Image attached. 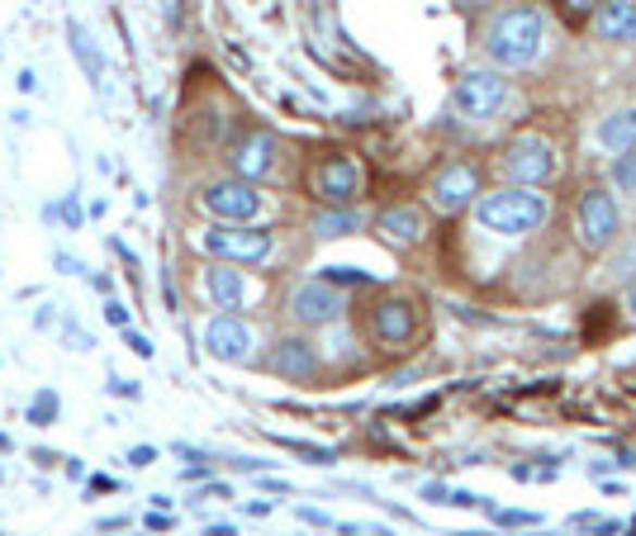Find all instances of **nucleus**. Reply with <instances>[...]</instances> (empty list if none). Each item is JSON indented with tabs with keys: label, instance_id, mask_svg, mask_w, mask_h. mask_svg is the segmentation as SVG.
<instances>
[{
	"label": "nucleus",
	"instance_id": "obj_1",
	"mask_svg": "<svg viewBox=\"0 0 636 536\" xmlns=\"http://www.w3.org/2000/svg\"><path fill=\"white\" fill-rule=\"evenodd\" d=\"M541 34H547V20H541L537 5H509L489 20L485 52H489V62H499V67H509V72L527 67L541 48Z\"/></svg>",
	"mask_w": 636,
	"mask_h": 536
},
{
	"label": "nucleus",
	"instance_id": "obj_2",
	"mask_svg": "<svg viewBox=\"0 0 636 536\" xmlns=\"http://www.w3.org/2000/svg\"><path fill=\"white\" fill-rule=\"evenodd\" d=\"M475 214L485 228L503 233V238H517V233H537L547 224L551 204H547V195H537L532 186H503L495 195H485Z\"/></svg>",
	"mask_w": 636,
	"mask_h": 536
},
{
	"label": "nucleus",
	"instance_id": "obj_3",
	"mask_svg": "<svg viewBox=\"0 0 636 536\" xmlns=\"http://www.w3.org/2000/svg\"><path fill=\"white\" fill-rule=\"evenodd\" d=\"M618 228H622V219H618L613 195L599 190V186H589V190L579 195V204H575V233H579V242L589 247V252H608V247L618 242Z\"/></svg>",
	"mask_w": 636,
	"mask_h": 536
},
{
	"label": "nucleus",
	"instance_id": "obj_4",
	"mask_svg": "<svg viewBox=\"0 0 636 536\" xmlns=\"http://www.w3.org/2000/svg\"><path fill=\"white\" fill-rule=\"evenodd\" d=\"M361 180H366V172H361L357 157L337 152V157H328V162H319L314 172H309V190H314L328 209H347L361 195Z\"/></svg>",
	"mask_w": 636,
	"mask_h": 536
},
{
	"label": "nucleus",
	"instance_id": "obj_5",
	"mask_svg": "<svg viewBox=\"0 0 636 536\" xmlns=\"http://www.w3.org/2000/svg\"><path fill=\"white\" fill-rule=\"evenodd\" d=\"M499 166L517 180V186H541V180L556 176V148L547 138H537V134H523V138H513L509 148H503Z\"/></svg>",
	"mask_w": 636,
	"mask_h": 536
},
{
	"label": "nucleus",
	"instance_id": "obj_6",
	"mask_svg": "<svg viewBox=\"0 0 636 536\" xmlns=\"http://www.w3.org/2000/svg\"><path fill=\"white\" fill-rule=\"evenodd\" d=\"M503 100H509V82H503L499 72H479L471 67L451 90V104L465 114V120H489V114L503 110Z\"/></svg>",
	"mask_w": 636,
	"mask_h": 536
},
{
	"label": "nucleus",
	"instance_id": "obj_7",
	"mask_svg": "<svg viewBox=\"0 0 636 536\" xmlns=\"http://www.w3.org/2000/svg\"><path fill=\"white\" fill-rule=\"evenodd\" d=\"M204 252L219 257V261H262L271 257V228H233V224H214L204 228Z\"/></svg>",
	"mask_w": 636,
	"mask_h": 536
},
{
	"label": "nucleus",
	"instance_id": "obj_8",
	"mask_svg": "<svg viewBox=\"0 0 636 536\" xmlns=\"http://www.w3.org/2000/svg\"><path fill=\"white\" fill-rule=\"evenodd\" d=\"M200 204L210 209L219 224H248L257 219V209H262V195H257L248 180H210V186H200Z\"/></svg>",
	"mask_w": 636,
	"mask_h": 536
},
{
	"label": "nucleus",
	"instance_id": "obj_9",
	"mask_svg": "<svg viewBox=\"0 0 636 536\" xmlns=\"http://www.w3.org/2000/svg\"><path fill=\"white\" fill-rule=\"evenodd\" d=\"M371 337L381 347H404L413 333H419V309H413V299H404V295H381L371 304Z\"/></svg>",
	"mask_w": 636,
	"mask_h": 536
},
{
	"label": "nucleus",
	"instance_id": "obj_10",
	"mask_svg": "<svg viewBox=\"0 0 636 536\" xmlns=\"http://www.w3.org/2000/svg\"><path fill=\"white\" fill-rule=\"evenodd\" d=\"M276 134L271 128H242L238 138H233V148H228V166H233V176L238 180H262L271 166H276Z\"/></svg>",
	"mask_w": 636,
	"mask_h": 536
},
{
	"label": "nucleus",
	"instance_id": "obj_11",
	"mask_svg": "<svg viewBox=\"0 0 636 536\" xmlns=\"http://www.w3.org/2000/svg\"><path fill=\"white\" fill-rule=\"evenodd\" d=\"M475 195H479V172L471 162H447L442 172L427 180V200L442 209V214H461Z\"/></svg>",
	"mask_w": 636,
	"mask_h": 536
},
{
	"label": "nucleus",
	"instance_id": "obj_12",
	"mask_svg": "<svg viewBox=\"0 0 636 536\" xmlns=\"http://www.w3.org/2000/svg\"><path fill=\"white\" fill-rule=\"evenodd\" d=\"M290 313L304 328H328V323L342 319V295H337V285H328V281H304L300 290L290 295Z\"/></svg>",
	"mask_w": 636,
	"mask_h": 536
},
{
	"label": "nucleus",
	"instance_id": "obj_13",
	"mask_svg": "<svg viewBox=\"0 0 636 536\" xmlns=\"http://www.w3.org/2000/svg\"><path fill=\"white\" fill-rule=\"evenodd\" d=\"M204 351L214 361H248L252 357V328L238 319V313H214L204 323Z\"/></svg>",
	"mask_w": 636,
	"mask_h": 536
},
{
	"label": "nucleus",
	"instance_id": "obj_14",
	"mask_svg": "<svg viewBox=\"0 0 636 536\" xmlns=\"http://www.w3.org/2000/svg\"><path fill=\"white\" fill-rule=\"evenodd\" d=\"M375 233L389 238V242H399V247H409V242H419L427 233V219H423L419 204H389V209L375 214Z\"/></svg>",
	"mask_w": 636,
	"mask_h": 536
},
{
	"label": "nucleus",
	"instance_id": "obj_15",
	"mask_svg": "<svg viewBox=\"0 0 636 536\" xmlns=\"http://www.w3.org/2000/svg\"><path fill=\"white\" fill-rule=\"evenodd\" d=\"M271 371L290 375V381H309L319 371V347L304 342V337H280L276 351H271Z\"/></svg>",
	"mask_w": 636,
	"mask_h": 536
},
{
	"label": "nucleus",
	"instance_id": "obj_16",
	"mask_svg": "<svg viewBox=\"0 0 636 536\" xmlns=\"http://www.w3.org/2000/svg\"><path fill=\"white\" fill-rule=\"evenodd\" d=\"M594 34L608 43H632L636 38V0H603L594 15Z\"/></svg>",
	"mask_w": 636,
	"mask_h": 536
},
{
	"label": "nucleus",
	"instance_id": "obj_17",
	"mask_svg": "<svg viewBox=\"0 0 636 536\" xmlns=\"http://www.w3.org/2000/svg\"><path fill=\"white\" fill-rule=\"evenodd\" d=\"M594 138H599L608 152H632L636 148V104H632V110H613L599 124V134H594Z\"/></svg>",
	"mask_w": 636,
	"mask_h": 536
},
{
	"label": "nucleus",
	"instance_id": "obj_18",
	"mask_svg": "<svg viewBox=\"0 0 636 536\" xmlns=\"http://www.w3.org/2000/svg\"><path fill=\"white\" fill-rule=\"evenodd\" d=\"M67 38H72V52H76V62H82V72H86L100 90H105V58H100V48L90 43L86 24H82V20H72V24H67Z\"/></svg>",
	"mask_w": 636,
	"mask_h": 536
},
{
	"label": "nucleus",
	"instance_id": "obj_19",
	"mask_svg": "<svg viewBox=\"0 0 636 536\" xmlns=\"http://www.w3.org/2000/svg\"><path fill=\"white\" fill-rule=\"evenodd\" d=\"M210 299L219 309H242V299H248V281H242V271L214 266L210 271Z\"/></svg>",
	"mask_w": 636,
	"mask_h": 536
},
{
	"label": "nucleus",
	"instance_id": "obj_20",
	"mask_svg": "<svg viewBox=\"0 0 636 536\" xmlns=\"http://www.w3.org/2000/svg\"><path fill=\"white\" fill-rule=\"evenodd\" d=\"M361 228V214L357 209H319L314 214V233L319 238H347V233Z\"/></svg>",
	"mask_w": 636,
	"mask_h": 536
},
{
	"label": "nucleus",
	"instance_id": "obj_21",
	"mask_svg": "<svg viewBox=\"0 0 636 536\" xmlns=\"http://www.w3.org/2000/svg\"><path fill=\"white\" fill-rule=\"evenodd\" d=\"M58 413H62L58 389H38L34 403H29V423H34V427H53V423H58Z\"/></svg>",
	"mask_w": 636,
	"mask_h": 536
},
{
	"label": "nucleus",
	"instance_id": "obj_22",
	"mask_svg": "<svg viewBox=\"0 0 636 536\" xmlns=\"http://www.w3.org/2000/svg\"><path fill=\"white\" fill-rule=\"evenodd\" d=\"M285 451H295V456H304L309 465H333V451L328 447H314V441H300V437H276Z\"/></svg>",
	"mask_w": 636,
	"mask_h": 536
},
{
	"label": "nucleus",
	"instance_id": "obj_23",
	"mask_svg": "<svg viewBox=\"0 0 636 536\" xmlns=\"http://www.w3.org/2000/svg\"><path fill=\"white\" fill-rule=\"evenodd\" d=\"M613 186H618V190H627V195L636 190V148L613 157Z\"/></svg>",
	"mask_w": 636,
	"mask_h": 536
},
{
	"label": "nucleus",
	"instance_id": "obj_24",
	"mask_svg": "<svg viewBox=\"0 0 636 536\" xmlns=\"http://www.w3.org/2000/svg\"><path fill=\"white\" fill-rule=\"evenodd\" d=\"M323 281H328V285H366L371 276H366V271H352V266H328V271H323Z\"/></svg>",
	"mask_w": 636,
	"mask_h": 536
},
{
	"label": "nucleus",
	"instance_id": "obj_25",
	"mask_svg": "<svg viewBox=\"0 0 636 536\" xmlns=\"http://www.w3.org/2000/svg\"><path fill=\"white\" fill-rule=\"evenodd\" d=\"M613 271H618V276H632V271H636V242L622 247V252L613 257Z\"/></svg>",
	"mask_w": 636,
	"mask_h": 536
},
{
	"label": "nucleus",
	"instance_id": "obj_26",
	"mask_svg": "<svg viewBox=\"0 0 636 536\" xmlns=\"http://www.w3.org/2000/svg\"><path fill=\"white\" fill-rule=\"evenodd\" d=\"M124 342H128V347H134V357H142V361H148V357H152V342H148V337H142V333H134V328H124Z\"/></svg>",
	"mask_w": 636,
	"mask_h": 536
},
{
	"label": "nucleus",
	"instance_id": "obj_27",
	"mask_svg": "<svg viewBox=\"0 0 636 536\" xmlns=\"http://www.w3.org/2000/svg\"><path fill=\"white\" fill-rule=\"evenodd\" d=\"M152 461H158V451H152V447H134V451H128V465H134V470H148Z\"/></svg>",
	"mask_w": 636,
	"mask_h": 536
},
{
	"label": "nucleus",
	"instance_id": "obj_28",
	"mask_svg": "<svg viewBox=\"0 0 636 536\" xmlns=\"http://www.w3.org/2000/svg\"><path fill=\"white\" fill-rule=\"evenodd\" d=\"M451 494H457V489H447V485H423V499L427 503H451Z\"/></svg>",
	"mask_w": 636,
	"mask_h": 536
},
{
	"label": "nucleus",
	"instance_id": "obj_29",
	"mask_svg": "<svg viewBox=\"0 0 636 536\" xmlns=\"http://www.w3.org/2000/svg\"><path fill=\"white\" fill-rule=\"evenodd\" d=\"M565 15H594V5H603V0H561Z\"/></svg>",
	"mask_w": 636,
	"mask_h": 536
},
{
	"label": "nucleus",
	"instance_id": "obj_30",
	"mask_svg": "<svg viewBox=\"0 0 636 536\" xmlns=\"http://www.w3.org/2000/svg\"><path fill=\"white\" fill-rule=\"evenodd\" d=\"M110 395H120V399H138V385H134V381H120V375H114V381H110Z\"/></svg>",
	"mask_w": 636,
	"mask_h": 536
},
{
	"label": "nucleus",
	"instance_id": "obj_31",
	"mask_svg": "<svg viewBox=\"0 0 636 536\" xmlns=\"http://www.w3.org/2000/svg\"><path fill=\"white\" fill-rule=\"evenodd\" d=\"M105 319L114 323V328H128V309H124V304H114V299L105 304Z\"/></svg>",
	"mask_w": 636,
	"mask_h": 536
},
{
	"label": "nucleus",
	"instance_id": "obj_32",
	"mask_svg": "<svg viewBox=\"0 0 636 536\" xmlns=\"http://www.w3.org/2000/svg\"><path fill=\"white\" fill-rule=\"evenodd\" d=\"M53 266H62V271H67V276H82V261L67 257V252H53Z\"/></svg>",
	"mask_w": 636,
	"mask_h": 536
},
{
	"label": "nucleus",
	"instance_id": "obj_33",
	"mask_svg": "<svg viewBox=\"0 0 636 536\" xmlns=\"http://www.w3.org/2000/svg\"><path fill=\"white\" fill-rule=\"evenodd\" d=\"M499 522H509V527H532L537 513H499Z\"/></svg>",
	"mask_w": 636,
	"mask_h": 536
},
{
	"label": "nucleus",
	"instance_id": "obj_34",
	"mask_svg": "<svg viewBox=\"0 0 636 536\" xmlns=\"http://www.w3.org/2000/svg\"><path fill=\"white\" fill-rule=\"evenodd\" d=\"M300 518H304V522H314V527H333V518H328V513H319V508H300Z\"/></svg>",
	"mask_w": 636,
	"mask_h": 536
},
{
	"label": "nucleus",
	"instance_id": "obj_35",
	"mask_svg": "<svg viewBox=\"0 0 636 536\" xmlns=\"http://www.w3.org/2000/svg\"><path fill=\"white\" fill-rule=\"evenodd\" d=\"M148 532H172V513H152L148 518Z\"/></svg>",
	"mask_w": 636,
	"mask_h": 536
},
{
	"label": "nucleus",
	"instance_id": "obj_36",
	"mask_svg": "<svg viewBox=\"0 0 636 536\" xmlns=\"http://www.w3.org/2000/svg\"><path fill=\"white\" fill-rule=\"evenodd\" d=\"M342 536H389L385 527H342Z\"/></svg>",
	"mask_w": 636,
	"mask_h": 536
},
{
	"label": "nucleus",
	"instance_id": "obj_37",
	"mask_svg": "<svg viewBox=\"0 0 636 536\" xmlns=\"http://www.w3.org/2000/svg\"><path fill=\"white\" fill-rule=\"evenodd\" d=\"M204 536H238V532H233L228 522H214V527H204Z\"/></svg>",
	"mask_w": 636,
	"mask_h": 536
},
{
	"label": "nucleus",
	"instance_id": "obj_38",
	"mask_svg": "<svg viewBox=\"0 0 636 536\" xmlns=\"http://www.w3.org/2000/svg\"><path fill=\"white\" fill-rule=\"evenodd\" d=\"M90 489H100V494H110V489H114V479H110V475H96V479H90Z\"/></svg>",
	"mask_w": 636,
	"mask_h": 536
},
{
	"label": "nucleus",
	"instance_id": "obj_39",
	"mask_svg": "<svg viewBox=\"0 0 636 536\" xmlns=\"http://www.w3.org/2000/svg\"><path fill=\"white\" fill-rule=\"evenodd\" d=\"M120 527H128V518H105L100 522V532H120Z\"/></svg>",
	"mask_w": 636,
	"mask_h": 536
},
{
	"label": "nucleus",
	"instance_id": "obj_40",
	"mask_svg": "<svg viewBox=\"0 0 636 536\" xmlns=\"http://www.w3.org/2000/svg\"><path fill=\"white\" fill-rule=\"evenodd\" d=\"M627 309L636 313V281H632V290H627Z\"/></svg>",
	"mask_w": 636,
	"mask_h": 536
},
{
	"label": "nucleus",
	"instance_id": "obj_41",
	"mask_svg": "<svg viewBox=\"0 0 636 536\" xmlns=\"http://www.w3.org/2000/svg\"><path fill=\"white\" fill-rule=\"evenodd\" d=\"M0 451H10V437L5 433H0Z\"/></svg>",
	"mask_w": 636,
	"mask_h": 536
},
{
	"label": "nucleus",
	"instance_id": "obj_42",
	"mask_svg": "<svg viewBox=\"0 0 636 536\" xmlns=\"http://www.w3.org/2000/svg\"><path fill=\"white\" fill-rule=\"evenodd\" d=\"M457 5H465V10H471V5H479V0H457Z\"/></svg>",
	"mask_w": 636,
	"mask_h": 536
}]
</instances>
